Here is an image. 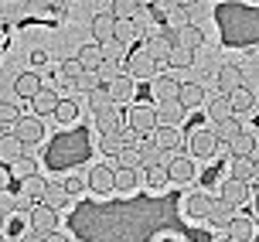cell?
<instances>
[{
  "label": "cell",
  "mask_w": 259,
  "mask_h": 242,
  "mask_svg": "<svg viewBox=\"0 0 259 242\" xmlns=\"http://www.w3.org/2000/svg\"><path fill=\"white\" fill-rule=\"evenodd\" d=\"M45 191H48V181L45 178H38V174H34V178H27V181H21V194H24V198H45Z\"/></svg>",
  "instance_id": "36"
},
{
  "label": "cell",
  "mask_w": 259,
  "mask_h": 242,
  "mask_svg": "<svg viewBox=\"0 0 259 242\" xmlns=\"http://www.w3.org/2000/svg\"><path fill=\"white\" fill-rule=\"evenodd\" d=\"M99 75H103V82H113V78L119 75V65L113 62V58H106V62H103V68H99Z\"/></svg>",
  "instance_id": "47"
},
{
  "label": "cell",
  "mask_w": 259,
  "mask_h": 242,
  "mask_svg": "<svg viewBox=\"0 0 259 242\" xmlns=\"http://www.w3.org/2000/svg\"><path fill=\"white\" fill-rule=\"evenodd\" d=\"M252 160H256V181H259V157H252Z\"/></svg>",
  "instance_id": "57"
},
{
  "label": "cell",
  "mask_w": 259,
  "mask_h": 242,
  "mask_svg": "<svg viewBox=\"0 0 259 242\" xmlns=\"http://www.w3.org/2000/svg\"><path fill=\"white\" fill-rule=\"evenodd\" d=\"M119 167H143V157H140V147H126V150L119 153Z\"/></svg>",
  "instance_id": "43"
},
{
  "label": "cell",
  "mask_w": 259,
  "mask_h": 242,
  "mask_svg": "<svg viewBox=\"0 0 259 242\" xmlns=\"http://www.w3.org/2000/svg\"><path fill=\"white\" fill-rule=\"evenodd\" d=\"M123 119H126V113L113 106V109H106V113L96 116V127H99V133H119V130H123Z\"/></svg>",
  "instance_id": "19"
},
{
  "label": "cell",
  "mask_w": 259,
  "mask_h": 242,
  "mask_svg": "<svg viewBox=\"0 0 259 242\" xmlns=\"http://www.w3.org/2000/svg\"><path fill=\"white\" fill-rule=\"evenodd\" d=\"M222 201H229V205H246L249 201V181H235L229 178L225 184H222Z\"/></svg>",
  "instance_id": "14"
},
{
  "label": "cell",
  "mask_w": 259,
  "mask_h": 242,
  "mask_svg": "<svg viewBox=\"0 0 259 242\" xmlns=\"http://www.w3.org/2000/svg\"><path fill=\"white\" fill-rule=\"evenodd\" d=\"M113 106H116V102H113V96H109V86H99V89L89 92V109L96 116L106 113V109H113Z\"/></svg>",
  "instance_id": "29"
},
{
  "label": "cell",
  "mask_w": 259,
  "mask_h": 242,
  "mask_svg": "<svg viewBox=\"0 0 259 242\" xmlns=\"http://www.w3.org/2000/svg\"><path fill=\"white\" fill-rule=\"evenodd\" d=\"M11 174L17 178V184H21V181H27V178H34V160H31V157H21V160L11 167Z\"/></svg>",
  "instance_id": "42"
},
{
  "label": "cell",
  "mask_w": 259,
  "mask_h": 242,
  "mask_svg": "<svg viewBox=\"0 0 259 242\" xmlns=\"http://www.w3.org/2000/svg\"><path fill=\"white\" fill-rule=\"evenodd\" d=\"M0 229H4V212H0Z\"/></svg>",
  "instance_id": "59"
},
{
  "label": "cell",
  "mask_w": 259,
  "mask_h": 242,
  "mask_svg": "<svg viewBox=\"0 0 259 242\" xmlns=\"http://www.w3.org/2000/svg\"><path fill=\"white\" fill-rule=\"evenodd\" d=\"M137 4H140V7H143V11H147V7H154V4H157V0H137Z\"/></svg>",
  "instance_id": "53"
},
{
  "label": "cell",
  "mask_w": 259,
  "mask_h": 242,
  "mask_svg": "<svg viewBox=\"0 0 259 242\" xmlns=\"http://www.w3.org/2000/svg\"><path fill=\"white\" fill-rule=\"evenodd\" d=\"M215 82H219V92H222V96H232L235 89H242V72H239L235 65H222L219 75H215Z\"/></svg>",
  "instance_id": "13"
},
{
  "label": "cell",
  "mask_w": 259,
  "mask_h": 242,
  "mask_svg": "<svg viewBox=\"0 0 259 242\" xmlns=\"http://www.w3.org/2000/svg\"><path fill=\"white\" fill-rule=\"evenodd\" d=\"M215 133H219V140L222 143H232L239 133H242V123H239V116H232V119H222V123H215Z\"/></svg>",
  "instance_id": "35"
},
{
  "label": "cell",
  "mask_w": 259,
  "mask_h": 242,
  "mask_svg": "<svg viewBox=\"0 0 259 242\" xmlns=\"http://www.w3.org/2000/svg\"><path fill=\"white\" fill-rule=\"evenodd\" d=\"M126 123L137 130L140 137H154L160 119H157V109H154V106H130V109H126Z\"/></svg>",
  "instance_id": "1"
},
{
  "label": "cell",
  "mask_w": 259,
  "mask_h": 242,
  "mask_svg": "<svg viewBox=\"0 0 259 242\" xmlns=\"http://www.w3.org/2000/svg\"><path fill=\"white\" fill-rule=\"evenodd\" d=\"M232 178L235 181L256 178V160H252V157H232Z\"/></svg>",
  "instance_id": "32"
},
{
  "label": "cell",
  "mask_w": 259,
  "mask_h": 242,
  "mask_svg": "<svg viewBox=\"0 0 259 242\" xmlns=\"http://www.w3.org/2000/svg\"><path fill=\"white\" fill-rule=\"evenodd\" d=\"M194 4H201V0H181V7H194Z\"/></svg>",
  "instance_id": "55"
},
{
  "label": "cell",
  "mask_w": 259,
  "mask_h": 242,
  "mask_svg": "<svg viewBox=\"0 0 259 242\" xmlns=\"http://www.w3.org/2000/svg\"><path fill=\"white\" fill-rule=\"evenodd\" d=\"M133 188H137V171L133 167H116V191L130 194Z\"/></svg>",
  "instance_id": "38"
},
{
  "label": "cell",
  "mask_w": 259,
  "mask_h": 242,
  "mask_svg": "<svg viewBox=\"0 0 259 242\" xmlns=\"http://www.w3.org/2000/svg\"><path fill=\"white\" fill-rule=\"evenodd\" d=\"M75 58H78L82 65H85V72H99V68H103V62H106L103 45H82Z\"/></svg>",
  "instance_id": "16"
},
{
  "label": "cell",
  "mask_w": 259,
  "mask_h": 242,
  "mask_svg": "<svg viewBox=\"0 0 259 242\" xmlns=\"http://www.w3.org/2000/svg\"><path fill=\"white\" fill-rule=\"evenodd\" d=\"M154 140L164 147V150H170V153H178L184 147V137L178 133V127H157V133H154Z\"/></svg>",
  "instance_id": "22"
},
{
  "label": "cell",
  "mask_w": 259,
  "mask_h": 242,
  "mask_svg": "<svg viewBox=\"0 0 259 242\" xmlns=\"http://www.w3.org/2000/svg\"><path fill=\"white\" fill-rule=\"evenodd\" d=\"M7 188H14V184H11V167L0 164V191H7Z\"/></svg>",
  "instance_id": "50"
},
{
  "label": "cell",
  "mask_w": 259,
  "mask_h": 242,
  "mask_svg": "<svg viewBox=\"0 0 259 242\" xmlns=\"http://www.w3.org/2000/svg\"><path fill=\"white\" fill-rule=\"evenodd\" d=\"M75 116H78V102L75 99H62L58 102V109H55V119H58V123H72Z\"/></svg>",
  "instance_id": "41"
},
{
  "label": "cell",
  "mask_w": 259,
  "mask_h": 242,
  "mask_svg": "<svg viewBox=\"0 0 259 242\" xmlns=\"http://www.w3.org/2000/svg\"><path fill=\"white\" fill-rule=\"evenodd\" d=\"M65 201H68V191H65V184H48V191H45V198H41V205H48V208H65Z\"/></svg>",
  "instance_id": "34"
},
{
  "label": "cell",
  "mask_w": 259,
  "mask_h": 242,
  "mask_svg": "<svg viewBox=\"0 0 259 242\" xmlns=\"http://www.w3.org/2000/svg\"><path fill=\"white\" fill-rule=\"evenodd\" d=\"M89 188L96 194L116 191V171H113V167H106V164H96V167H92V174H89Z\"/></svg>",
  "instance_id": "8"
},
{
  "label": "cell",
  "mask_w": 259,
  "mask_h": 242,
  "mask_svg": "<svg viewBox=\"0 0 259 242\" xmlns=\"http://www.w3.org/2000/svg\"><path fill=\"white\" fill-rule=\"evenodd\" d=\"M256 215H259V191H256Z\"/></svg>",
  "instance_id": "58"
},
{
  "label": "cell",
  "mask_w": 259,
  "mask_h": 242,
  "mask_svg": "<svg viewBox=\"0 0 259 242\" xmlns=\"http://www.w3.org/2000/svg\"><path fill=\"white\" fill-rule=\"evenodd\" d=\"M170 21H174V27H184V24H188V7H178V11H170Z\"/></svg>",
  "instance_id": "49"
},
{
  "label": "cell",
  "mask_w": 259,
  "mask_h": 242,
  "mask_svg": "<svg viewBox=\"0 0 259 242\" xmlns=\"http://www.w3.org/2000/svg\"><path fill=\"white\" fill-rule=\"evenodd\" d=\"M140 11L143 7L137 0H113V17H116V21H137Z\"/></svg>",
  "instance_id": "30"
},
{
  "label": "cell",
  "mask_w": 259,
  "mask_h": 242,
  "mask_svg": "<svg viewBox=\"0 0 259 242\" xmlns=\"http://www.w3.org/2000/svg\"><path fill=\"white\" fill-rule=\"evenodd\" d=\"M150 89H154V99L157 102H167V99H178V96H181V82H178V78H154V82H150Z\"/></svg>",
  "instance_id": "17"
},
{
  "label": "cell",
  "mask_w": 259,
  "mask_h": 242,
  "mask_svg": "<svg viewBox=\"0 0 259 242\" xmlns=\"http://www.w3.org/2000/svg\"><path fill=\"white\" fill-rule=\"evenodd\" d=\"M229 150H232V157H256V137H252L249 130H242V133L229 143Z\"/></svg>",
  "instance_id": "27"
},
{
  "label": "cell",
  "mask_w": 259,
  "mask_h": 242,
  "mask_svg": "<svg viewBox=\"0 0 259 242\" xmlns=\"http://www.w3.org/2000/svg\"><path fill=\"white\" fill-rule=\"evenodd\" d=\"M0 242H4V235H0Z\"/></svg>",
  "instance_id": "61"
},
{
  "label": "cell",
  "mask_w": 259,
  "mask_h": 242,
  "mask_svg": "<svg viewBox=\"0 0 259 242\" xmlns=\"http://www.w3.org/2000/svg\"><path fill=\"white\" fill-rule=\"evenodd\" d=\"M229 102H232V109H235V116L239 113H252V106H256V96L242 86V89H235L232 96H229Z\"/></svg>",
  "instance_id": "31"
},
{
  "label": "cell",
  "mask_w": 259,
  "mask_h": 242,
  "mask_svg": "<svg viewBox=\"0 0 259 242\" xmlns=\"http://www.w3.org/2000/svg\"><path fill=\"white\" fill-rule=\"evenodd\" d=\"M103 55H106V58H113V62H119V58L126 62V58H130L126 45H119V41H109V45H103Z\"/></svg>",
  "instance_id": "45"
},
{
  "label": "cell",
  "mask_w": 259,
  "mask_h": 242,
  "mask_svg": "<svg viewBox=\"0 0 259 242\" xmlns=\"http://www.w3.org/2000/svg\"><path fill=\"white\" fill-rule=\"evenodd\" d=\"M99 86H106L99 72H85V75L75 82V89H82V92H92V89H99Z\"/></svg>",
  "instance_id": "44"
},
{
  "label": "cell",
  "mask_w": 259,
  "mask_h": 242,
  "mask_svg": "<svg viewBox=\"0 0 259 242\" xmlns=\"http://www.w3.org/2000/svg\"><path fill=\"white\" fill-rule=\"evenodd\" d=\"M167 171H170V181H191L194 178V160L184 157V153H174L170 164H167Z\"/></svg>",
  "instance_id": "20"
},
{
  "label": "cell",
  "mask_w": 259,
  "mask_h": 242,
  "mask_svg": "<svg viewBox=\"0 0 259 242\" xmlns=\"http://www.w3.org/2000/svg\"><path fill=\"white\" fill-rule=\"evenodd\" d=\"M225 232H229L235 242H252V239H256V222H249V218L235 215V218H232V225H229Z\"/></svg>",
  "instance_id": "23"
},
{
  "label": "cell",
  "mask_w": 259,
  "mask_h": 242,
  "mask_svg": "<svg viewBox=\"0 0 259 242\" xmlns=\"http://www.w3.org/2000/svg\"><path fill=\"white\" fill-rule=\"evenodd\" d=\"M45 242H65V239H62V235H58V232H55V235H48V239H45Z\"/></svg>",
  "instance_id": "54"
},
{
  "label": "cell",
  "mask_w": 259,
  "mask_h": 242,
  "mask_svg": "<svg viewBox=\"0 0 259 242\" xmlns=\"http://www.w3.org/2000/svg\"><path fill=\"white\" fill-rule=\"evenodd\" d=\"M137 78L130 75V72H119L113 82H106L109 86V96H113V102H130L133 99V92H137V86H133Z\"/></svg>",
  "instance_id": "12"
},
{
  "label": "cell",
  "mask_w": 259,
  "mask_h": 242,
  "mask_svg": "<svg viewBox=\"0 0 259 242\" xmlns=\"http://www.w3.org/2000/svg\"><path fill=\"white\" fill-rule=\"evenodd\" d=\"M126 72L133 78H140V82H154L157 78V62L147 55V51H130V58H126Z\"/></svg>",
  "instance_id": "3"
},
{
  "label": "cell",
  "mask_w": 259,
  "mask_h": 242,
  "mask_svg": "<svg viewBox=\"0 0 259 242\" xmlns=\"http://www.w3.org/2000/svg\"><path fill=\"white\" fill-rule=\"evenodd\" d=\"M31 229L41 232V235H55V232H58V212L48 208V205H38V208L31 212Z\"/></svg>",
  "instance_id": "6"
},
{
  "label": "cell",
  "mask_w": 259,
  "mask_h": 242,
  "mask_svg": "<svg viewBox=\"0 0 259 242\" xmlns=\"http://www.w3.org/2000/svg\"><path fill=\"white\" fill-rule=\"evenodd\" d=\"M215 242H235V239H232V235H225V239H215Z\"/></svg>",
  "instance_id": "56"
},
{
  "label": "cell",
  "mask_w": 259,
  "mask_h": 242,
  "mask_svg": "<svg viewBox=\"0 0 259 242\" xmlns=\"http://www.w3.org/2000/svg\"><path fill=\"white\" fill-rule=\"evenodd\" d=\"M208 116H211V123H222V119H232L235 109H232V102H229V96H215V99L208 102Z\"/></svg>",
  "instance_id": "26"
},
{
  "label": "cell",
  "mask_w": 259,
  "mask_h": 242,
  "mask_svg": "<svg viewBox=\"0 0 259 242\" xmlns=\"http://www.w3.org/2000/svg\"><path fill=\"white\" fill-rule=\"evenodd\" d=\"M211 205H215V198H208V194L194 191V194H188V201H184V215L191 218V222H208V215H211Z\"/></svg>",
  "instance_id": "7"
},
{
  "label": "cell",
  "mask_w": 259,
  "mask_h": 242,
  "mask_svg": "<svg viewBox=\"0 0 259 242\" xmlns=\"http://www.w3.org/2000/svg\"><path fill=\"white\" fill-rule=\"evenodd\" d=\"M14 137H21V140H24L27 147H34V143H41V137H45V127H41V116H21V123L14 127Z\"/></svg>",
  "instance_id": "9"
},
{
  "label": "cell",
  "mask_w": 259,
  "mask_h": 242,
  "mask_svg": "<svg viewBox=\"0 0 259 242\" xmlns=\"http://www.w3.org/2000/svg\"><path fill=\"white\" fill-rule=\"evenodd\" d=\"M143 51H147L157 65H167L170 62V51H174V41H170L167 34H157V38H147V41H143Z\"/></svg>",
  "instance_id": "10"
},
{
  "label": "cell",
  "mask_w": 259,
  "mask_h": 242,
  "mask_svg": "<svg viewBox=\"0 0 259 242\" xmlns=\"http://www.w3.org/2000/svg\"><path fill=\"white\" fill-rule=\"evenodd\" d=\"M184 109H194V106H201L205 102V89L198 86V82H181V96H178Z\"/></svg>",
  "instance_id": "25"
},
{
  "label": "cell",
  "mask_w": 259,
  "mask_h": 242,
  "mask_svg": "<svg viewBox=\"0 0 259 242\" xmlns=\"http://www.w3.org/2000/svg\"><path fill=\"white\" fill-rule=\"evenodd\" d=\"M17 123H21V109L14 102H0V127H4V133H14Z\"/></svg>",
  "instance_id": "33"
},
{
  "label": "cell",
  "mask_w": 259,
  "mask_h": 242,
  "mask_svg": "<svg viewBox=\"0 0 259 242\" xmlns=\"http://www.w3.org/2000/svg\"><path fill=\"white\" fill-rule=\"evenodd\" d=\"M58 92L55 89H41L34 99H31V106H34V116H55V109H58Z\"/></svg>",
  "instance_id": "18"
},
{
  "label": "cell",
  "mask_w": 259,
  "mask_h": 242,
  "mask_svg": "<svg viewBox=\"0 0 259 242\" xmlns=\"http://www.w3.org/2000/svg\"><path fill=\"white\" fill-rule=\"evenodd\" d=\"M31 153V147H27L21 137H14V133H0V160L7 167H14L21 157H27Z\"/></svg>",
  "instance_id": "4"
},
{
  "label": "cell",
  "mask_w": 259,
  "mask_h": 242,
  "mask_svg": "<svg viewBox=\"0 0 259 242\" xmlns=\"http://www.w3.org/2000/svg\"><path fill=\"white\" fill-rule=\"evenodd\" d=\"M160 242H178V239H160Z\"/></svg>",
  "instance_id": "60"
},
{
  "label": "cell",
  "mask_w": 259,
  "mask_h": 242,
  "mask_svg": "<svg viewBox=\"0 0 259 242\" xmlns=\"http://www.w3.org/2000/svg\"><path fill=\"white\" fill-rule=\"evenodd\" d=\"M62 184H65V191H68V198H75V194H82V191H85L82 178H68V181H62Z\"/></svg>",
  "instance_id": "48"
},
{
  "label": "cell",
  "mask_w": 259,
  "mask_h": 242,
  "mask_svg": "<svg viewBox=\"0 0 259 242\" xmlns=\"http://www.w3.org/2000/svg\"><path fill=\"white\" fill-rule=\"evenodd\" d=\"M167 65H170V68H191V65H194V51L191 48H181V45H174Z\"/></svg>",
  "instance_id": "40"
},
{
  "label": "cell",
  "mask_w": 259,
  "mask_h": 242,
  "mask_svg": "<svg viewBox=\"0 0 259 242\" xmlns=\"http://www.w3.org/2000/svg\"><path fill=\"white\" fill-rule=\"evenodd\" d=\"M188 147H191V157H211L219 150V133L215 130H205V127H191L188 130Z\"/></svg>",
  "instance_id": "2"
},
{
  "label": "cell",
  "mask_w": 259,
  "mask_h": 242,
  "mask_svg": "<svg viewBox=\"0 0 259 242\" xmlns=\"http://www.w3.org/2000/svg\"><path fill=\"white\" fill-rule=\"evenodd\" d=\"M184 116V106L178 99H167L160 102V109H157V119H160V127H178V119Z\"/></svg>",
  "instance_id": "24"
},
{
  "label": "cell",
  "mask_w": 259,
  "mask_h": 242,
  "mask_svg": "<svg viewBox=\"0 0 259 242\" xmlns=\"http://www.w3.org/2000/svg\"><path fill=\"white\" fill-rule=\"evenodd\" d=\"M45 239H48V235H41V232H34V229L21 235V242H45Z\"/></svg>",
  "instance_id": "52"
},
{
  "label": "cell",
  "mask_w": 259,
  "mask_h": 242,
  "mask_svg": "<svg viewBox=\"0 0 259 242\" xmlns=\"http://www.w3.org/2000/svg\"><path fill=\"white\" fill-rule=\"evenodd\" d=\"M41 89H45V86H41V78L34 75V72H24V75H17V82H14V92H17L21 99H34Z\"/></svg>",
  "instance_id": "21"
},
{
  "label": "cell",
  "mask_w": 259,
  "mask_h": 242,
  "mask_svg": "<svg viewBox=\"0 0 259 242\" xmlns=\"http://www.w3.org/2000/svg\"><path fill=\"white\" fill-rule=\"evenodd\" d=\"M92 34H96V45L116 41V17L113 14H96L92 17Z\"/></svg>",
  "instance_id": "11"
},
{
  "label": "cell",
  "mask_w": 259,
  "mask_h": 242,
  "mask_svg": "<svg viewBox=\"0 0 259 242\" xmlns=\"http://www.w3.org/2000/svg\"><path fill=\"white\" fill-rule=\"evenodd\" d=\"M7 235H17V239L24 235V215H21V212L11 215V222H7Z\"/></svg>",
  "instance_id": "46"
},
{
  "label": "cell",
  "mask_w": 259,
  "mask_h": 242,
  "mask_svg": "<svg viewBox=\"0 0 259 242\" xmlns=\"http://www.w3.org/2000/svg\"><path fill=\"white\" fill-rule=\"evenodd\" d=\"M99 150H103L106 157H113V160H119V153L126 150V140H123V130H119V133H103V140H99Z\"/></svg>",
  "instance_id": "28"
},
{
  "label": "cell",
  "mask_w": 259,
  "mask_h": 242,
  "mask_svg": "<svg viewBox=\"0 0 259 242\" xmlns=\"http://www.w3.org/2000/svg\"><path fill=\"white\" fill-rule=\"evenodd\" d=\"M167 178H170L167 164H154V167H147V184H150L154 191H160V188L167 184Z\"/></svg>",
  "instance_id": "39"
},
{
  "label": "cell",
  "mask_w": 259,
  "mask_h": 242,
  "mask_svg": "<svg viewBox=\"0 0 259 242\" xmlns=\"http://www.w3.org/2000/svg\"><path fill=\"white\" fill-rule=\"evenodd\" d=\"M58 72H62L65 82H78V78L85 75V65L78 62V58H65V62L58 65Z\"/></svg>",
  "instance_id": "37"
},
{
  "label": "cell",
  "mask_w": 259,
  "mask_h": 242,
  "mask_svg": "<svg viewBox=\"0 0 259 242\" xmlns=\"http://www.w3.org/2000/svg\"><path fill=\"white\" fill-rule=\"evenodd\" d=\"M157 7H160L164 14H170V11H178V7H181V0H157Z\"/></svg>",
  "instance_id": "51"
},
{
  "label": "cell",
  "mask_w": 259,
  "mask_h": 242,
  "mask_svg": "<svg viewBox=\"0 0 259 242\" xmlns=\"http://www.w3.org/2000/svg\"><path fill=\"white\" fill-rule=\"evenodd\" d=\"M235 218V205L222 201V198H215V205H211V215H208V225L211 229H229Z\"/></svg>",
  "instance_id": "15"
},
{
  "label": "cell",
  "mask_w": 259,
  "mask_h": 242,
  "mask_svg": "<svg viewBox=\"0 0 259 242\" xmlns=\"http://www.w3.org/2000/svg\"><path fill=\"white\" fill-rule=\"evenodd\" d=\"M174 45H181V48H191L198 51L201 45H205V31L201 27H194V24H184V27H170V31H164Z\"/></svg>",
  "instance_id": "5"
}]
</instances>
